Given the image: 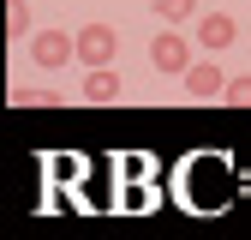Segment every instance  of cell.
<instances>
[{
    "mask_svg": "<svg viewBox=\"0 0 251 240\" xmlns=\"http://www.w3.org/2000/svg\"><path fill=\"white\" fill-rule=\"evenodd\" d=\"M78 96H84V102H114V96H120V78H114L108 66H96V72L84 78V90H78Z\"/></svg>",
    "mask_w": 251,
    "mask_h": 240,
    "instance_id": "8992f818",
    "label": "cell"
},
{
    "mask_svg": "<svg viewBox=\"0 0 251 240\" xmlns=\"http://www.w3.org/2000/svg\"><path fill=\"white\" fill-rule=\"evenodd\" d=\"M114 54H120V30H114V24H84V30H78V66H84V72L108 66Z\"/></svg>",
    "mask_w": 251,
    "mask_h": 240,
    "instance_id": "6da1fadb",
    "label": "cell"
},
{
    "mask_svg": "<svg viewBox=\"0 0 251 240\" xmlns=\"http://www.w3.org/2000/svg\"><path fill=\"white\" fill-rule=\"evenodd\" d=\"M198 42H203V48H233V42H239V24H233L227 12H209V18H198Z\"/></svg>",
    "mask_w": 251,
    "mask_h": 240,
    "instance_id": "5b68a950",
    "label": "cell"
},
{
    "mask_svg": "<svg viewBox=\"0 0 251 240\" xmlns=\"http://www.w3.org/2000/svg\"><path fill=\"white\" fill-rule=\"evenodd\" d=\"M30 60H36V72H60L66 60H78V36H66V30H42V36H30Z\"/></svg>",
    "mask_w": 251,
    "mask_h": 240,
    "instance_id": "7a4b0ae2",
    "label": "cell"
},
{
    "mask_svg": "<svg viewBox=\"0 0 251 240\" xmlns=\"http://www.w3.org/2000/svg\"><path fill=\"white\" fill-rule=\"evenodd\" d=\"M150 66H155V72H179V78H185V72L198 66V60H192V42H185L179 30H162V36L150 42Z\"/></svg>",
    "mask_w": 251,
    "mask_h": 240,
    "instance_id": "3957f363",
    "label": "cell"
},
{
    "mask_svg": "<svg viewBox=\"0 0 251 240\" xmlns=\"http://www.w3.org/2000/svg\"><path fill=\"white\" fill-rule=\"evenodd\" d=\"M185 96L192 102H222L227 96V72L215 66V60H198V66L185 72Z\"/></svg>",
    "mask_w": 251,
    "mask_h": 240,
    "instance_id": "277c9868",
    "label": "cell"
},
{
    "mask_svg": "<svg viewBox=\"0 0 251 240\" xmlns=\"http://www.w3.org/2000/svg\"><path fill=\"white\" fill-rule=\"evenodd\" d=\"M30 30V0H6V36H24Z\"/></svg>",
    "mask_w": 251,
    "mask_h": 240,
    "instance_id": "9c48e42d",
    "label": "cell"
},
{
    "mask_svg": "<svg viewBox=\"0 0 251 240\" xmlns=\"http://www.w3.org/2000/svg\"><path fill=\"white\" fill-rule=\"evenodd\" d=\"M198 12V0H155V18H168V24H185Z\"/></svg>",
    "mask_w": 251,
    "mask_h": 240,
    "instance_id": "ba28073f",
    "label": "cell"
},
{
    "mask_svg": "<svg viewBox=\"0 0 251 240\" xmlns=\"http://www.w3.org/2000/svg\"><path fill=\"white\" fill-rule=\"evenodd\" d=\"M12 102H18V108H60L66 96H60V90H48V84H18Z\"/></svg>",
    "mask_w": 251,
    "mask_h": 240,
    "instance_id": "52a82bcc",
    "label": "cell"
},
{
    "mask_svg": "<svg viewBox=\"0 0 251 240\" xmlns=\"http://www.w3.org/2000/svg\"><path fill=\"white\" fill-rule=\"evenodd\" d=\"M222 102H233V108H251V78L239 72V78H227V96Z\"/></svg>",
    "mask_w": 251,
    "mask_h": 240,
    "instance_id": "30bf717a",
    "label": "cell"
}]
</instances>
